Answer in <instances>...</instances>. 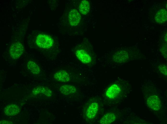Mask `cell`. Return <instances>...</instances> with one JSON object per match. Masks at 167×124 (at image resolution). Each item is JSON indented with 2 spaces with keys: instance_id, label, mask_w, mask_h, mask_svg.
<instances>
[{
  "instance_id": "3957f363",
  "label": "cell",
  "mask_w": 167,
  "mask_h": 124,
  "mask_svg": "<svg viewBox=\"0 0 167 124\" xmlns=\"http://www.w3.org/2000/svg\"><path fill=\"white\" fill-rule=\"evenodd\" d=\"M147 102L148 107L154 110H159L161 106L160 99L157 96L155 95L150 96L148 98Z\"/></svg>"
},
{
  "instance_id": "9a60e30c",
  "label": "cell",
  "mask_w": 167,
  "mask_h": 124,
  "mask_svg": "<svg viewBox=\"0 0 167 124\" xmlns=\"http://www.w3.org/2000/svg\"><path fill=\"white\" fill-rule=\"evenodd\" d=\"M90 9L89 2L86 0H83L81 2L79 7V10L81 13L86 15L88 13Z\"/></svg>"
},
{
  "instance_id": "e0dca14e",
  "label": "cell",
  "mask_w": 167,
  "mask_h": 124,
  "mask_svg": "<svg viewBox=\"0 0 167 124\" xmlns=\"http://www.w3.org/2000/svg\"><path fill=\"white\" fill-rule=\"evenodd\" d=\"M160 71L164 74L167 75V66L165 65H161L159 67Z\"/></svg>"
},
{
  "instance_id": "ac0fdd59",
  "label": "cell",
  "mask_w": 167,
  "mask_h": 124,
  "mask_svg": "<svg viewBox=\"0 0 167 124\" xmlns=\"http://www.w3.org/2000/svg\"><path fill=\"white\" fill-rule=\"evenodd\" d=\"M0 124H12L11 122L6 120H3L0 122Z\"/></svg>"
},
{
  "instance_id": "5bb4252c",
  "label": "cell",
  "mask_w": 167,
  "mask_h": 124,
  "mask_svg": "<svg viewBox=\"0 0 167 124\" xmlns=\"http://www.w3.org/2000/svg\"><path fill=\"white\" fill-rule=\"evenodd\" d=\"M27 66L31 72L35 74H39L40 71V69L38 65L33 61H29L27 63Z\"/></svg>"
},
{
  "instance_id": "8992f818",
  "label": "cell",
  "mask_w": 167,
  "mask_h": 124,
  "mask_svg": "<svg viewBox=\"0 0 167 124\" xmlns=\"http://www.w3.org/2000/svg\"><path fill=\"white\" fill-rule=\"evenodd\" d=\"M54 77L57 81L64 82L69 81L70 79L69 75L67 72L62 70L56 72L54 75Z\"/></svg>"
},
{
  "instance_id": "30bf717a",
  "label": "cell",
  "mask_w": 167,
  "mask_h": 124,
  "mask_svg": "<svg viewBox=\"0 0 167 124\" xmlns=\"http://www.w3.org/2000/svg\"><path fill=\"white\" fill-rule=\"evenodd\" d=\"M32 93L35 95L42 94L48 97L51 96L52 94V92L49 89L43 86H38L34 88L33 90Z\"/></svg>"
},
{
  "instance_id": "2e32d148",
  "label": "cell",
  "mask_w": 167,
  "mask_h": 124,
  "mask_svg": "<svg viewBox=\"0 0 167 124\" xmlns=\"http://www.w3.org/2000/svg\"><path fill=\"white\" fill-rule=\"evenodd\" d=\"M114 60L118 62H120L125 60L128 58V54L125 52H121L115 55Z\"/></svg>"
},
{
  "instance_id": "7a4b0ae2",
  "label": "cell",
  "mask_w": 167,
  "mask_h": 124,
  "mask_svg": "<svg viewBox=\"0 0 167 124\" xmlns=\"http://www.w3.org/2000/svg\"><path fill=\"white\" fill-rule=\"evenodd\" d=\"M24 51L23 45L20 42H16L10 47L9 52L11 57L14 59L19 58Z\"/></svg>"
},
{
  "instance_id": "52a82bcc",
  "label": "cell",
  "mask_w": 167,
  "mask_h": 124,
  "mask_svg": "<svg viewBox=\"0 0 167 124\" xmlns=\"http://www.w3.org/2000/svg\"><path fill=\"white\" fill-rule=\"evenodd\" d=\"M99 109L98 104L94 102L91 104L88 107L86 112L87 118L90 119L94 118L96 116Z\"/></svg>"
},
{
  "instance_id": "277c9868",
  "label": "cell",
  "mask_w": 167,
  "mask_h": 124,
  "mask_svg": "<svg viewBox=\"0 0 167 124\" xmlns=\"http://www.w3.org/2000/svg\"><path fill=\"white\" fill-rule=\"evenodd\" d=\"M81 19V15L76 9H73L70 11L68 15V20L71 25L76 26L79 23Z\"/></svg>"
},
{
  "instance_id": "4fadbf2b",
  "label": "cell",
  "mask_w": 167,
  "mask_h": 124,
  "mask_svg": "<svg viewBox=\"0 0 167 124\" xmlns=\"http://www.w3.org/2000/svg\"><path fill=\"white\" fill-rule=\"evenodd\" d=\"M116 116L112 113H107L102 118L100 121L101 124H107L111 123L115 119Z\"/></svg>"
},
{
  "instance_id": "9c48e42d",
  "label": "cell",
  "mask_w": 167,
  "mask_h": 124,
  "mask_svg": "<svg viewBox=\"0 0 167 124\" xmlns=\"http://www.w3.org/2000/svg\"><path fill=\"white\" fill-rule=\"evenodd\" d=\"M20 111V108L18 106L15 104H11L5 108L4 113L8 116H12L18 114Z\"/></svg>"
},
{
  "instance_id": "ba28073f",
  "label": "cell",
  "mask_w": 167,
  "mask_h": 124,
  "mask_svg": "<svg viewBox=\"0 0 167 124\" xmlns=\"http://www.w3.org/2000/svg\"><path fill=\"white\" fill-rule=\"evenodd\" d=\"M120 91V88L117 85L115 84H113L107 90L106 95L110 98H113L118 95Z\"/></svg>"
},
{
  "instance_id": "8fae6325",
  "label": "cell",
  "mask_w": 167,
  "mask_h": 124,
  "mask_svg": "<svg viewBox=\"0 0 167 124\" xmlns=\"http://www.w3.org/2000/svg\"><path fill=\"white\" fill-rule=\"evenodd\" d=\"M167 11L163 9L158 11L155 17L156 21L159 23H162L165 22L167 20Z\"/></svg>"
},
{
  "instance_id": "7c38bea8",
  "label": "cell",
  "mask_w": 167,
  "mask_h": 124,
  "mask_svg": "<svg viewBox=\"0 0 167 124\" xmlns=\"http://www.w3.org/2000/svg\"><path fill=\"white\" fill-rule=\"evenodd\" d=\"M76 91V88L74 86L69 84L62 85L60 88V92L65 95H67L74 93Z\"/></svg>"
},
{
  "instance_id": "6da1fadb",
  "label": "cell",
  "mask_w": 167,
  "mask_h": 124,
  "mask_svg": "<svg viewBox=\"0 0 167 124\" xmlns=\"http://www.w3.org/2000/svg\"><path fill=\"white\" fill-rule=\"evenodd\" d=\"M36 42L39 47L48 48L52 46L54 44L53 39L49 36L44 34H40L37 36Z\"/></svg>"
},
{
  "instance_id": "5b68a950",
  "label": "cell",
  "mask_w": 167,
  "mask_h": 124,
  "mask_svg": "<svg viewBox=\"0 0 167 124\" xmlns=\"http://www.w3.org/2000/svg\"><path fill=\"white\" fill-rule=\"evenodd\" d=\"M75 53L76 56L78 59L82 63L87 64L91 62L92 60L91 57L84 50H78Z\"/></svg>"
}]
</instances>
